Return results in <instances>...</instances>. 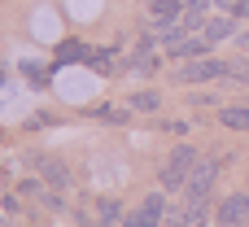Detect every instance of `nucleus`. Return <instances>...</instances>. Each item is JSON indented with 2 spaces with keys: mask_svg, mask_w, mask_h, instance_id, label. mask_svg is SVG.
Segmentation results:
<instances>
[{
  "mask_svg": "<svg viewBox=\"0 0 249 227\" xmlns=\"http://www.w3.org/2000/svg\"><path fill=\"white\" fill-rule=\"evenodd\" d=\"M197 162H201V157H197V149H193L188 140H184V144H175V149H171V157H166V166H162V188H166V192H171V188H184V184H188V175L197 171Z\"/></svg>",
  "mask_w": 249,
  "mask_h": 227,
  "instance_id": "f257e3e1",
  "label": "nucleus"
},
{
  "mask_svg": "<svg viewBox=\"0 0 249 227\" xmlns=\"http://www.w3.org/2000/svg\"><path fill=\"white\" fill-rule=\"evenodd\" d=\"M214 179H219V157H201V162H197V171H193V175H188V184H184V197H188V201H210Z\"/></svg>",
  "mask_w": 249,
  "mask_h": 227,
  "instance_id": "f03ea898",
  "label": "nucleus"
},
{
  "mask_svg": "<svg viewBox=\"0 0 249 227\" xmlns=\"http://www.w3.org/2000/svg\"><path fill=\"white\" fill-rule=\"evenodd\" d=\"M232 66H223L219 57H197V61H184L179 70V83H210V79H223Z\"/></svg>",
  "mask_w": 249,
  "mask_h": 227,
  "instance_id": "7ed1b4c3",
  "label": "nucleus"
},
{
  "mask_svg": "<svg viewBox=\"0 0 249 227\" xmlns=\"http://www.w3.org/2000/svg\"><path fill=\"white\" fill-rule=\"evenodd\" d=\"M214 223L219 227H249V197L245 192H228L223 206L214 210Z\"/></svg>",
  "mask_w": 249,
  "mask_h": 227,
  "instance_id": "20e7f679",
  "label": "nucleus"
},
{
  "mask_svg": "<svg viewBox=\"0 0 249 227\" xmlns=\"http://www.w3.org/2000/svg\"><path fill=\"white\" fill-rule=\"evenodd\" d=\"M162 219H166V197L162 192H149L140 201V210L127 214V227H162Z\"/></svg>",
  "mask_w": 249,
  "mask_h": 227,
  "instance_id": "39448f33",
  "label": "nucleus"
},
{
  "mask_svg": "<svg viewBox=\"0 0 249 227\" xmlns=\"http://www.w3.org/2000/svg\"><path fill=\"white\" fill-rule=\"evenodd\" d=\"M175 227H210V201H184V210L171 214Z\"/></svg>",
  "mask_w": 249,
  "mask_h": 227,
  "instance_id": "423d86ee",
  "label": "nucleus"
},
{
  "mask_svg": "<svg viewBox=\"0 0 249 227\" xmlns=\"http://www.w3.org/2000/svg\"><path fill=\"white\" fill-rule=\"evenodd\" d=\"M210 4H214V0H184L179 22H184L188 31H206V13H210Z\"/></svg>",
  "mask_w": 249,
  "mask_h": 227,
  "instance_id": "0eeeda50",
  "label": "nucleus"
},
{
  "mask_svg": "<svg viewBox=\"0 0 249 227\" xmlns=\"http://www.w3.org/2000/svg\"><path fill=\"white\" fill-rule=\"evenodd\" d=\"M219 122L228 131H249V105H223L219 109Z\"/></svg>",
  "mask_w": 249,
  "mask_h": 227,
  "instance_id": "6e6552de",
  "label": "nucleus"
},
{
  "mask_svg": "<svg viewBox=\"0 0 249 227\" xmlns=\"http://www.w3.org/2000/svg\"><path fill=\"white\" fill-rule=\"evenodd\" d=\"M201 35H206L210 44H219V39H232V35H236V17H228V13H223V17H210Z\"/></svg>",
  "mask_w": 249,
  "mask_h": 227,
  "instance_id": "1a4fd4ad",
  "label": "nucleus"
},
{
  "mask_svg": "<svg viewBox=\"0 0 249 227\" xmlns=\"http://www.w3.org/2000/svg\"><path fill=\"white\" fill-rule=\"evenodd\" d=\"M206 48H210L206 35H201V39H179V44H171V57H179V61H197V57H206Z\"/></svg>",
  "mask_w": 249,
  "mask_h": 227,
  "instance_id": "9d476101",
  "label": "nucleus"
},
{
  "mask_svg": "<svg viewBox=\"0 0 249 227\" xmlns=\"http://www.w3.org/2000/svg\"><path fill=\"white\" fill-rule=\"evenodd\" d=\"M184 0H149V17L153 22H179Z\"/></svg>",
  "mask_w": 249,
  "mask_h": 227,
  "instance_id": "9b49d317",
  "label": "nucleus"
},
{
  "mask_svg": "<svg viewBox=\"0 0 249 227\" xmlns=\"http://www.w3.org/2000/svg\"><path fill=\"white\" fill-rule=\"evenodd\" d=\"M35 171H39L53 188H66V166H61L57 157H35Z\"/></svg>",
  "mask_w": 249,
  "mask_h": 227,
  "instance_id": "f8f14e48",
  "label": "nucleus"
},
{
  "mask_svg": "<svg viewBox=\"0 0 249 227\" xmlns=\"http://www.w3.org/2000/svg\"><path fill=\"white\" fill-rule=\"evenodd\" d=\"M158 105H162V96H158V92H149V87L127 96V109H136V114H158Z\"/></svg>",
  "mask_w": 249,
  "mask_h": 227,
  "instance_id": "ddd939ff",
  "label": "nucleus"
},
{
  "mask_svg": "<svg viewBox=\"0 0 249 227\" xmlns=\"http://www.w3.org/2000/svg\"><path fill=\"white\" fill-rule=\"evenodd\" d=\"M88 61L96 66V74H114V66H118V52H114V48H101V52H92Z\"/></svg>",
  "mask_w": 249,
  "mask_h": 227,
  "instance_id": "4468645a",
  "label": "nucleus"
},
{
  "mask_svg": "<svg viewBox=\"0 0 249 227\" xmlns=\"http://www.w3.org/2000/svg\"><path fill=\"white\" fill-rule=\"evenodd\" d=\"M153 70H158V52L140 48V52H136V61H131V74H153Z\"/></svg>",
  "mask_w": 249,
  "mask_h": 227,
  "instance_id": "2eb2a0df",
  "label": "nucleus"
},
{
  "mask_svg": "<svg viewBox=\"0 0 249 227\" xmlns=\"http://www.w3.org/2000/svg\"><path fill=\"white\" fill-rule=\"evenodd\" d=\"M88 57H92V52H88L83 44H61V48H57V61H88Z\"/></svg>",
  "mask_w": 249,
  "mask_h": 227,
  "instance_id": "dca6fc26",
  "label": "nucleus"
},
{
  "mask_svg": "<svg viewBox=\"0 0 249 227\" xmlns=\"http://www.w3.org/2000/svg\"><path fill=\"white\" fill-rule=\"evenodd\" d=\"M127 114L131 109H114V105H101L96 109V118H105V122H127Z\"/></svg>",
  "mask_w": 249,
  "mask_h": 227,
  "instance_id": "f3484780",
  "label": "nucleus"
},
{
  "mask_svg": "<svg viewBox=\"0 0 249 227\" xmlns=\"http://www.w3.org/2000/svg\"><path fill=\"white\" fill-rule=\"evenodd\" d=\"M96 210H101V223H105V227H114V219H118V210H123V206H118V201H101Z\"/></svg>",
  "mask_w": 249,
  "mask_h": 227,
  "instance_id": "a211bd4d",
  "label": "nucleus"
},
{
  "mask_svg": "<svg viewBox=\"0 0 249 227\" xmlns=\"http://www.w3.org/2000/svg\"><path fill=\"white\" fill-rule=\"evenodd\" d=\"M236 39H241V44H245V48H249V31H241V35H236Z\"/></svg>",
  "mask_w": 249,
  "mask_h": 227,
  "instance_id": "6ab92c4d",
  "label": "nucleus"
},
{
  "mask_svg": "<svg viewBox=\"0 0 249 227\" xmlns=\"http://www.w3.org/2000/svg\"><path fill=\"white\" fill-rule=\"evenodd\" d=\"M118 227H127V219H123V223H118Z\"/></svg>",
  "mask_w": 249,
  "mask_h": 227,
  "instance_id": "aec40b11",
  "label": "nucleus"
},
{
  "mask_svg": "<svg viewBox=\"0 0 249 227\" xmlns=\"http://www.w3.org/2000/svg\"><path fill=\"white\" fill-rule=\"evenodd\" d=\"M245 70H249V57H245Z\"/></svg>",
  "mask_w": 249,
  "mask_h": 227,
  "instance_id": "412c9836",
  "label": "nucleus"
}]
</instances>
